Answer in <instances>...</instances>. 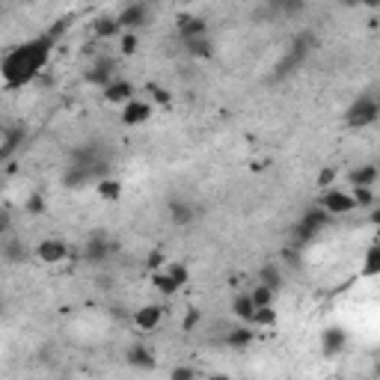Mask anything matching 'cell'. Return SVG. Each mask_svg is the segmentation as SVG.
<instances>
[{"label":"cell","mask_w":380,"mask_h":380,"mask_svg":"<svg viewBox=\"0 0 380 380\" xmlns=\"http://www.w3.org/2000/svg\"><path fill=\"white\" fill-rule=\"evenodd\" d=\"M54 42L57 39L51 33H42V36H33L27 42L15 45V48H9L3 63H0V74H3L6 89H21L36 81L51 60Z\"/></svg>","instance_id":"6da1fadb"},{"label":"cell","mask_w":380,"mask_h":380,"mask_svg":"<svg viewBox=\"0 0 380 380\" xmlns=\"http://www.w3.org/2000/svg\"><path fill=\"white\" fill-rule=\"evenodd\" d=\"M315 48H318L315 33H309V30L297 33L294 42L288 45L285 57L279 60V65H276V77H288V74H294V72L300 69V65H303V63L312 57V51H315Z\"/></svg>","instance_id":"7a4b0ae2"},{"label":"cell","mask_w":380,"mask_h":380,"mask_svg":"<svg viewBox=\"0 0 380 380\" xmlns=\"http://www.w3.org/2000/svg\"><path fill=\"white\" fill-rule=\"evenodd\" d=\"M377 119H380V95H374V93L356 95L348 107V113H345L348 128H368V125H374Z\"/></svg>","instance_id":"3957f363"},{"label":"cell","mask_w":380,"mask_h":380,"mask_svg":"<svg viewBox=\"0 0 380 380\" xmlns=\"http://www.w3.org/2000/svg\"><path fill=\"white\" fill-rule=\"evenodd\" d=\"M330 220H333V214L324 205H315V208H309L303 217L297 220V226H294V241L292 244H297V247H306V244L315 238V235H321L324 229L330 226Z\"/></svg>","instance_id":"277c9868"},{"label":"cell","mask_w":380,"mask_h":380,"mask_svg":"<svg viewBox=\"0 0 380 380\" xmlns=\"http://www.w3.org/2000/svg\"><path fill=\"white\" fill-rule=\"evenodd\" d=\"M116 253V241L110 238L107 232H93L86 238V244H84V262H89V264H95V267H102V264H107V259Z\"/></svg>","instance_id":"5b68a950"},{"label":"cell","mask_w":380,"mask_h":380,"mask_svg":"<svg viewBox=\"0 0 380 380\" xmlns=\"http://www.w3.org/2000/svg\"><path fill=\"white\" fill-rule=\"evenodd\" d=\"M116 18H119L122 33H137L140 27H146V24H149L152 9H149L146 0H134V3H128Z\"/></svg>","instance_id":"8992f818"},{"label":"cell","mask_w":380,"mask_h":380,"mask_svg":"<svg viewBox=\"0 0 380 380\" xmlns=\"http://www.w3.org/2000/svg\"><path fill=\"white\" fill-rule=\"evenodd\" d=\"M116 72H119L116 57H107V54H102V57H95L93 63H89V69H86V84L104 89L110 81H116V77H119Z\"/></svg>","instance_id":"52a82bcc"},{"label":"cell","mask_w":380,"mask_h":380,"mask_svg":"<svg viewBox=\"0 0 380 380\" xmlns=\"http://www.w3.org/2000/svg\"><path fill=\"white\" fill-rule=\"evenodd\" d=\"M318 205L327 208L333 217H339V214H351V211L360 208V205H356V196L348 193V190H339V187H327V190H324V196H321V203H318Z\"/></svg>","instance_id":"ba28073f"},{"label":"cell","mask_w":380,"mask_h":380,"mask_svg":"<svg viewBox=\"0 0 380 380\" xmlns=\"http://www.w3.org/2000/svg\"><path fill=\"white\" fill-rule=\"evenodd\" d=\"M119 119H122V125H128V128L146 125L152 119V102H146V98H131L128 104H122Z\"/></svg>","instance_id":"9c48e42d"},{"label":"cell","mask_w":380,"mask_h":380,"mask_svg":"<svg viewBox=\"0 0 380 380\" xmlns=\"http://www.w3.org/2000/svg\"><path fill=\"white\" fill-rule=\"evenodd\" d=\"M24 143H27V128L24 125H6L3 137H0V161L9 164L15 158L18 149H24Z\"/></svg>","instance_id":"30bf717a"},{"label":"cell","mask_w":380,"mask_h":380,"mask_svg":"<svg viewBox=\"0 0 380 380\" xmlns=\"http://www.w3.org/2000/svg\"><path fill=\"white\" fill-rule=\"evenodd\" d=\"M33 253H36V259L45 262V264H60V262L69 259L72 250H69V244L60 241V238H45Z\"/></svg>","instance_id":"8fae6325"},{"label":"cell","mask_w":380,"mask_h":380,"mask_svg":"<svg viewBox=\"0 0 380 380\" xmlns=\"http://www.w3.org/2000/svg\"><path fill=\"white\" fill-rule=\"evenodd\" d=\"M303 9L306 0H264V18H276V21L297 18Z\"/></svg>","instance_id":"7c38bea8"},{"label":"cell","mask_w":380,"mask_h":380,"mask_svg":"<svg viewBox=\"0 0 380 380\" xmlns=\"http://www.w3.org/2000/svg\"><path fill=\"white\" fill-rule=\"evenodd\" d=\"M131 98H137V89H134L131 81H125V77H116V81H110L104 86V102L107 104H128Z\"/></svg>","instance_id":"4fadbf2b"},{"label":"cell","mask_w":380,"mask_h":380,"mask_svg":"<svg viewBox=\"0 0 380 380\" xmlns=\"http://www.w3.org/2000/svg\"><path fill=\"white\" fill-rule=\"evenodd\" d=\"M0 255H3V262L9 267H18V264H24L30 259V250L24 247V241L21 238H13V235H6L3 244H0Z\"/></svg>","instance_id":"5bb4252c"},{"label":"cell","mask_w":380,"mask_h":380,"mask_svg":"<svg viewBox=\"0 0 380 380\" xmlns=\"http://www.w3.org/2000/svg\"><path fill=\"white\" fill-rule=\"evenodd\" d=\"M166 214H170V220L175 223V226H190V223L196 220V205L190 203V199L173 196L170 203H166Z\"/></svg>","instance_id":"9a60e30c"},{"label":"cell","mask_w":380,"mask_h":380,"mask_svg":"<svg viewBox=\"0 0 380 380\" xmlns=\"http://www.w3.org/2000/svg\"><path fill=\"white\" fill-rule=\"evenodd\" d=\"M345 345H348V333L342 327H327L321 333V354L324 356H339L345 351Z\"/></svg>","instance_id":"2e32d148"},{"label":"cell","mask_w":380,"mask_h":380,"mask_svg":"<svg viewBox=\"0 0 380 380\" xmlns=\"http://www.w3.org/2000/svg\"><path fill=\"white\" fill-rule=\"evenodd\" d=\"M348 182H351V187H374V184L380 182L377 164H360V166H354V170L348 173Z\"/></svg>","instance_id":"e0dca14e"},{"label":"cell","mask_w":380,"mask_h":380,"mask_svg":"<svg viewBox=\"0 0 380 380\" xmlns=\"http://www.w3.org/2000/svg\"><path fill=\"white\" fill-rule=\"evenodd\" d=\"M161 318H164V309H161V306H155V303H149V306H143V309L134 312V324H137V327H140L143 333H149V330L158 327Z\"/></svg>","instance_id":"ac0fdd59"},{"label":"cell","mask_w":380,"mask_h":380,"mask_svg":"<svg viewBox=\"0 0 380 380\" xmlns=\"http://www.w3.org/2000/svg\"><path fill=\"white\" fill-rule=\"evenodd\" d=\"M184 51L196 60H208V57H214V42L208 39V33H203V36L184 39Z\"/></svg>","instance_id":"d6986e66"},{"label":"cell","mask_w":380,"mask_h":380,"mask_svg":"<svg viewBox=\"0 0 380 380\" xmlns=\"http://www.w3.org/2000/svg\"><path fill=\"white\" fill-rule=\"evenodd\" d=\"M232 315L238 318V321H244V324L253 321V315H255V300H253L250 292L235 294V300H232Z\"/></svg>","instance_id":"ffe728a7"},{"label":"cell","mask_w":380,"mask_h":380,"mask_svg":"<svg viewBox=\"0 0 380 380\" xmlns=\"http://www.w3.org/2000/svg\"><path fill=\"white\" fill-rule=\"evenodd\" d=\"M125 363L131 368H146L149 372V368H155V356L146 345H134V348H128V354H125Z\"/></svg>","instance_id":"44dd1931"},{"label":"cell","mask_w":380,"mask_h":380,"mask_svg":"<svg viewBox=\"0 0 380 380\" xmlns=\"http://www.w3.org/2000/svg\"><path fill=\"white\" fill-rule=\"evenodd\" d=\"M203 33H208V27H205L203 18H196V15L178 18V36H182V42H184V39H193V36H203Z\"/></svg>","instance_id":"7402d4cb"},{"label":"cell","mask_w":380,"mask_h":380,"mask_svg":"<svg viewBox=\"0 0 380 380\" xmlns=\"http://www.w3.org/2000/svg\"><path fill=\"white\" fill-rule=\"evenodd\" d=\"M259 283L267 285V288H274V292H279L283 288V267H279L276 262H267L259 267Z\"/></svg>","instance_id":"603a6c76"},{"label":"cell","mask_w":380,"mask_h":380,"mask_svg":"<svg viewBox=\"0 0 380 380\" xmlns=\"http://www.w3.org/2000/svg\"><path fill=\"white\" fill-rule=\"evenodd\" d=\"M363 276H380V241H374L372 247L365 250V259H363Z\"/></svg>","instance_id":"cb8c5ba5"},{"label":"cell","mask_w":380,"mask_h":380,"mask_svg":"<svg viewBox=\"0 0 380 380\" xmlns=\"http://www.w3.org/2000/svg\"><path fill=\"white\" fill-rule=\"evenodd\" d=\"M93 30H95V39H119L122 36L119 18H98Z\"/></svg>","instance_id":"d4e9b609"},{"label":"cell","mask_w":380,"mask_h":380,"mask_svg":"<svg viewBox=\"0 0 380 380\" xmlns=\"http://www.w3.org/2000/svg\"><path fill=\"white\" fill-rule=\"evenodd\" d=\"M95 193L102 196V199H107V203H116V199L122 196V184L116 182V178H102V182H95Z\"/></svg>","instance_id":"484cf974"},{"label":"cell","mask_w":380,"mask_h":380,"mask_svg":"<svg viewBox=\"0 0 380 380\" xmlns=\"http://www.w3.org/2000/svg\"><path fill=\"white\" fill-rule=\"evenodd\" d=\"M253 339H255V333H253V324H250V327H235V330H229L226 345H229V348H247Z\"/></svg>","instance_id":"4316f807"},{"label":"cell","mask_w":380,"mask_h":380,"mask_svg":"<svg viewBox=\"0 0 380 380\" xmlns=\"http://www.w3.org/2000/svg\"><path fill=\"white\" fill-rule=\"evenodd\" d=\"M152 283H155V288H158L161 294H175L178 288H182V283H178L175 276H170L166 271H161V274H155L152 276Z\"/></svg>","instance_id":"83f0119b"},{"label":"cell","mask_w":380,"mask_h":380,"mask_svg":"<svg viewBox=\"0 0 380 380\" xmlns=\"http://www.w3.org/2000/svg\"><path fill=\"white\" fill-rule=\"evenodd\" d=\"M250 324H253V327H274V324H276V309L274 306H259Z\"/></svg>","instance_id":"f1b7e54d"},{"label":"cell","mask_w":380,"mask_h":380,"mask_svg":"<svg viewBox=\"0 0 380 380\" xmlns=\"http://www.w3.org/2000/svg\"><path fill=\"white\" fill-rule=\"evenodd\" d=\"M253 300H255V309H259V306H274V297H276V292H274V288H267V285H253Z\"/></svg>","instance_id":"f546056e"},{"label":"cell","mask_w":380,"mask_h":380,"mask_svg":"<svg viewBox=\"0 0 380 380\" xmlns=\"http://www.w3.org/2000/svg\"><path fill=\"white\" fill-rule=\"evenodd\" d=\"M164 271L170 274V276H175L182 285L190 283V271H187V264H182V262H166V264H164Z\"/></svg>","instance_id":"4dcf8cb0"},{"label":"cell","mask_w":380,"mask_h":380,"mask_svg":"<svg viewBox=\"0 0 380 380\" xmlns=\"http://www.w3.org/2000/svg\"><path fill=\"white\" fill-rule=\"evenodd\" d=\"M351 193L356 196V205H360V208H372V205H374L372 187H351Z\"/></svg>","instance_id":"1f68e13d"},{"label":"cell","mask_w":380,"mask_h":380,"mask_svg":"<svg viewBox=\"0 0 380 380\" xmlns=\"http://www.w3.org/2000/svg\"><path fill=\"white\" fill-rule=\"evenodd\" d=\"M119 51L125 54V57H131V54L137 51V33H122V36H119Z\"/></svg>","instance_id":"d6a6232c"},{"label":"cell","mask_w":380,"mask_h":380,"mask_svg":"<svg viewBox=\"0 0 380 380\" xmlns=\"http://www.w3.org/2000/svg\"><path fill=\"white\" fill-rule=\"evenodd\" d=\"M27 214H42V208H45V199L39 196V193H33L30 199H27Z\"/></svg>","instance_id":"836d02e7"},{"label":"cell","mask_w":380,"mask_h":380,"mask_svg":"<svg viewBox=\"0 0 380 380\" xmlns=\"http://www.w3.org/2000/svg\"><path fill=\"white\" fill-rule=\"evenodd\" d=\"M333 182H336V170H333V166H324L321 175H318V184H321L324 190H327Z\"/></svg>","instance_id":"e575fe53"},{"label":"cell","mask_w":380,"mask_h":380,"mask_svg":"<svg viewBox=\"0 0 380 380\" xmlns=\"http://www.w3.org/2000/svg\"><path fill=\"white\" fill-rule=\"evenodd\" d=\"M149 93H152V98L158 104H170V95H166V89H161V86H155V84H149Z\"/></svg>","instance_id":"d590c367"},{"label":"cell","mask_w":380,"mask_h":380,"mask_svg":"<svg viewBox=\"0 0 380 380\" xmlns=\"http://www.w3.org/2000/svg\"><path fill=\"white\" fill-rule=\"evenodd\" d=\"M199 318H203V312H199V309H190L187 315H184V330H193L196 324H199Z\"/></svg>","instance_id":"8d00e7d4"},{"label":"cell","mask_w":380,"mask_h":380,"mask_svg":"<svg viewBox=\"0 0 380 380\" xmlns=\"http://www.w3.org/2000/svg\"><path fill=\"white\" fill-rule=\"evenodd\" d=\"M170 377L173 380H190V377H196V372H193V368H173Z\"/></svg>","instance_id":"74e56055"},{"label":"cell","mask_w":380,"mask_h":380,"mask_svg":"<svg viewBox=\"0 0 380 380\" xmlns=\"http://www.w3.org/2000/svg\"><path fill=\"white\" fill-rule=\"evenodd\" d=\"M360 6H365V9H380V0H356Z\"/></svg>","instance_id":"f35d334b"},{"label":"cell","mask_w":380,"mask_h":380,"mask_svg":"<svg viewBox=\"0 0 380 380\" xmlns=\"http://www.w3.org/2000/svg\"><path fill=\"white\" fill-rule=\"evenodd\" d=\"M368 220H372L374 226H380V205H377V208H372V217H368Z\"/></svg>","instance_id":"ab89813d"},{"label":"cell","mask_w":380,"mask_h":380,"mask_svg":"<svg viewBox=\"0 0 380 380\" xmlns=\"http://www.w3.org/2000/svg\"><path fill=\"white\" fill-rule=\"evenodd\" d=\"M161 264V253H152L149 255V267H158Z\"/></svg>","instance_id":"60d3db41"},{"label":"cell","mask_w":380,"mask_h":380,"mask_svg":"<svg viewBox=\"0 0 380 380\" xmlns=\"http://www.w3.org/2000/svg\"><path fill=\"white\" fill-rule=\"evenodd\" d=\"M374 374L380 377V356H377V360H374Z\"/></svg>","instance_id":"b9f144b4"},{"label":"cell","mask_w":380,"mask_h":380,"mask_svg":"<svg viewBox=\"0 0 380 380\" xmlns=\"http://www.w3.org/2000/svg\"><path fill=\"white\" fill-rule=\"evenodd\" d=\"M377 170H380V161H377Z\"/></svg>","instance_id":"7bdbcfd3"}]
</instances>
